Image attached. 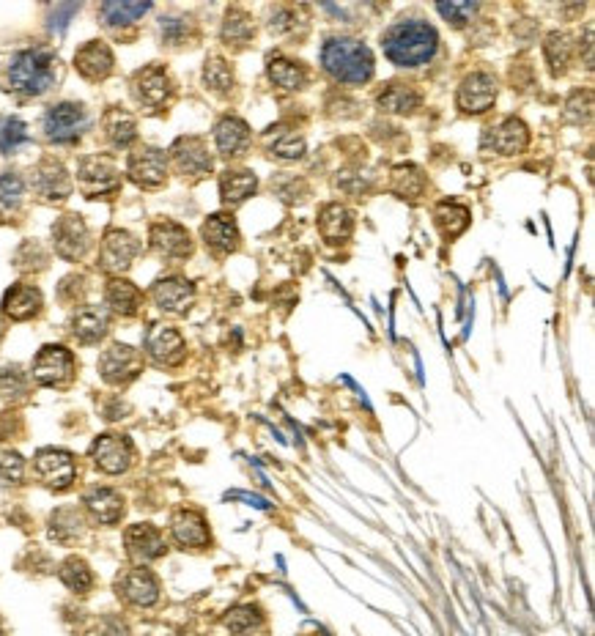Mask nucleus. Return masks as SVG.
<instances>
[{"label": "nucleus", "instance_id": "29", "mask_svg": "<svg viewBox=\"0 0 595 636\" xmlns=\"http://www.w3.org/2000/svg\"><path fill=\"white\" fill-rule=\"evenodd\" d=\"M3 313L11 318V321H28V318L39 316L42 310V291L36 286H25V283H17L6 291L3 297Z\"/></svg>", "mask_w": 595, "mask_h": 636}, {"label": "nucleus", "instance_id": "40", "mask_svg": "<svg viewBox=\"0 0 595 636\" xmlns=\"http://www.w3.org/2000/svg\"><path fill=\"white\" fill-rule=\"evenodd\" d=\"M543 55H546L554 75H563L568 64H571V58H574V39L565 31L549 33L543 39Z\"/></svg>", "mask_w": 595, "mask_h": 636}, {"label": "nucleus", "instance_id": "31", "mask_svg": "<svg viewBox=\"0 0 595 636\" xmlns=\"http://www.w3.org/2000/svg\"><path fill=\"white\" fill-rule=\"evenodd\" d=\"M390 192L398 195V198H404V201H420L428 192V176L412 162L395 165L390 170Z\"/></svg>", "mask_w": 595, "mask_h": 636}, {"label": "nucleus", "instance_id": "41", "mask_svg": "<svg viewBox=\"0 0 595 636\" xmlns=\"http://www.w3.org/2000/svg\"><path fill=\"white\" fill-rule=\"evenodd\" d=\"M225 628L236 636H253L264 628V612L253 604L234 606L228 615H225Z\"/></svg>", "mask_w": 595, "mask_h": 636}, {"label": "nucleus", "instance_id": "43", "mask_svg": "<svg viewBox=\"0 0 595 636\" xmlns=\"http://www.w3.org/2000/svg\"><path fill=\"white\" fill-rule=\"evenodd\" d=\"M58 576H61V582H64L66 587L77 595H85L91 587H94V573H91V568H88V562L80 560V557H69V560L61 562V571H58Z\"/></svg>", "mask_w": 595, "mask_h": 636}, {"label": "nucleus", "instance_id": "46", "mask_svg": "<svg viewBox=\"0 0 595 636\" xmlns=\"http://www.w3.org/2000/svg\"><path fill=\"white\" fill-rule=\"evenodd\" d=\"M269 151H272V157L294 162V159L305 157V138L297 135V132H283V129H277L275 138L269 140Z\"/></svg>", "mask_w": 595, "mask_h": 636}, {"label": "nucleus", "instance_id": "28", "mask_svg": "<svg viewBox=\"0 0 595 636\" xmlns=\"http://www.w3.org/2000/svg\"><path fill=\"white\" fill-rule=\"evenodd\" d=\"M75 66L85 80L99 83V80H105L113 72L116 58H113V53H110V47L105 42H88L77 50Z\"/></svg>", "mask_w": 595, "mask_h": 636}, {"label": "nucleus", "instance_id": "32", "mask_svg": "<svg viewBox=\"0 0 595 636\" xmlns=\"http://www.w3.org/2000/svg\"><path fill=\"white\" fill-rule=\"evenodd\" d=\"M319 231L330 244H343L354 234V214L343 203H327L319 214Z\"/></svg>", "mask_w": 595, "mask_h": 636}, {"label": "nucleus", "instance_id": "2", "mask_svg": "<svg viewBox=\"0 0 595 636\" xmlns=\"http://www.w3.org/2000/svg\"><path fill=\"white\" fill-rule=\"evenodd\" d=\"M3 80L11 94L42 96L58 80V58L44 47L22 50V53L11 55Z\"/></svg>", "mask_w": 595, "mask_h": 636}, {"label": "nucleus", "instance_id": "26", "mask_svg": "<svg viewBox=\"0 0 595 636\" xmlns=\"http://www.w3.org/2000/svg\"><path fill=\"white\" fill-rule=\"evenodd\" d=\"M83 505L96 524H118L121 516H124V497L118 494L116 488H88L83 494Z\"/></svg>", "mask_w": 595, "mask_h": 636}, {"label": "nucleus", "instance_id": "35", "mask_svg": "<svg viewBox=\"0 0 595 636\" xmlns=\"http://www.w3.org/2000/svg\"><path fill=\"white\" fill-rule=\"evenodd\" d=\"M258 190V179L253 170H225L220 176V198L225 206H239Z\"/></svg>", "mask_w": 595, "mask_h": 636}, {"label": "nucleus", "instance_id": "9", "mask_svg": "<svg viewBox=\"0 0 595 636\" xmlns=\"http://www.w3.org/2000/svg\"><path fill=\"white\" fill-rule=\"evenodd\" d=\"M527 146H530V129L521 118L500 121L483 135V143H480L483 154H500V157H516Z\"/></svg>", "mask_w": 595, "mask_h": 636}, {"label": "nucleus", "instance_id": "44", "mask_svg": "<svg viewBox=\"0 0 595 636\" xmlns=\"http://www.w3.org/2000/svg\"><path fill=\"white\" fill-rule=\"evenodd\" d=\"M85 532V521L80 516V510L75 508H61L55 510L53 519H50V535L55 541H75Z\"/></svg>", "mask_w": 595, "mask_h": 636}, {"label": "nucleus", "instance_id": "49", "mask_svg": "<svg viewBox=\"0 0 595 636\" xmlns=\"http://www.w3.org/2000/svg\"><path fill=\"white\" fill-rule=\"evenodd\" d=\"M22 477H25V461H22V456L11 453V450H0V480L17 486V483H22Z\"/></svg>", "mask_w": 595, "mask_h": 636}, {"label": "nucleus", "instance_id": "4", "mask_svg": "<svg viewBox=\"0 0 595 636\" xmlns=\"http://www.w3.org/2000/svg\"><path fill=\"white\" fill-rule=\"evenodd\" d=\"M91 127V118L83 105L77 102H61L44 113V135L53 143H75Z\"/></svg>", "mask_w": 595, "mask_h": 636}, {"label": "nucleus", "instance_id": "27", "mask_svg": "<svg viewBox=\"0 0 595 636\" xmlns=\"http://www.w3.org/2000/svg\"><path fill=\"white\" fill-rule=\"evenodd\" d=\"M250 127H247L242 118L236 116H223L217 124H214V146L220 151V157H239L245 154L247 146H250Z\"/></svg>", "mask_w": 595, "mask_h": 636}, {"label": "nucleus", "instance_id": "21", "mask_svg": "<svg viewBox=\"0 0 595 636\" xmlns=\"http://www.w3.org/2000/svg\"><path fill=\"white\" fill-rule=\"evenodd\" d=\"M170 532H173V541L184 549H206L212 543L209 524L198 510H176L173 519H170Z\"/></svg>", "mask_w": 595, "mask_h": 636}, {"label": "nucleus", "instance_id": "16", "mask_svg": "<svg viewBox=\"0 0 595 636\" xmlns=\"http://www.w3.org/2000/svg\"><path fill=\"white\" fill-rule=\"evenodd\" d=\"M53 247L55 253L66 258V261H80L88 247H91V234L88 225L83 223L80 214H64L58 223L53 225Z\"/></svg>", "mask_w": 595, "mask_h": 636}, {"label": "nucleus", "instance_id": "22", "mask_svg": "<svg viewBox=\"0 0 595 636\" xmlns=\"http://www.w3.org/2000/svg\"><path fill=\"white\" fill-rule=\"evenodd\" d=\"M151 299L165 313H187L195 302V288L184 277H162L151 286Z\"/></svg>", "mask_w": 595, "mask_h": 636}, {"label": "nucleus", "instance_id": "13", "mask_svg": "<svg viewBox=\"0 0 595 636\" xmlns=\"http://www.w3.org/2000/svg\"><path fill=\"white\" fill-rule=\"evenodd\" d=\"M494 102H497V80L489 72H472L458 85L456 105L458 110H464L469 116L486 113Z\"/></svg>", "mask_w": 595, "mask_h": 636}, {"label": "nucleus", "instance_id": "17", "mask_svg": "<svg viewBox=\"0 0 595 636\" xmlns=\"http://www.w3.org/2000/svg\"><path fill=\"white\" fill-rule=\"evenodd\" d=\"M170 94H173V83L160 64L146 66L132 77V96L138 99V105L149 107V110H160L170 99Z\"/></svg>", "mask_w": 595, "mask_h": 636}, {"label": "nucleus", "instance_id": "1", "mask_svg": "<svg viewBox=\"0 0 595 636\" xmlns=\"http://www.w3.org/2000/svg\"><path fill=\"white\" fill-rule=\"evenodd\" d=\"M384 55L401 69H417L434 61L439 33L425 20H401L382 33Z\"/></svg>", "mask_w": 595, "mask_h": 636}, {"label": "nucleus", "instance_id": "5", "mask_svg": "<svg viewBox=\"0 0 595 636\" xmlns=\"http://www.w3.org/2000/svg\"><path fill=\"white\" fill-rule=\"evenodd\" d=\"M77 181H80L83 195H88V198H107V195H113L121 187L116 162L105 157V154L85 157L80 162V170H77Z\"/></svg>", "mask_w": 595, "mask_h": 636}, {"label": "nucleus", "instance_id": "10", "mask_svg": "<svg viewBox=\"0 0 595 636\" xmlns=\"http://www.w3.org/2000/svg\"><path fill=\"white\" fill-rule=\"evenodd\" d=\"M91 461L105 475H124L135 461V450L129 445L127 436L102 434L91 445Z\"/></svg>", "mask_w": 595, "mask_h": 636}, {"label": "nucleus", "instance_id": "51", "mask_svg": "<svg viewBox=\"0 0 595 636\" xmlns=\"http://www.w3.org/2000/svg\"><path fill=\"white\" fill-rule=\"evenodd\" d=\"M3 335H6V324H3V318H0V340H3Z\"/></svg>", "mask_w": 595, "mask_h": 636}, {"label": "nucleus", "instance_id": "24", "mask_svg": "<svg viewBox=\"0 0 595 636\" xmlns=\"http://www.w3.org/2000/svg\"><path fill=\"white\" fill-rule=\"evenodd\" d=\"M203 244L212 250L214 255H231L239 247V228L231 214H212L201 228Z\"/></svg>", "mask_w": 595, "mask_h": 636}, {"label": "nucleus", "instance_id": "36", "mask_svg": "<svg viewBox=\"0 0 595 636\" xmlns=\"http://www.w3.org/2000/svg\"><path fill=\"white\" fill-rule=\"evenodd\" d=\"M266 75H269V80H272L277 88H283V91H302V88L308 85V72H305V66L297 64V61H288L283 55L269 58Z\"/></svg>", "mask_w": 595, "mask_h": 636}, {"label": "nucleus", "instance_id": "11", "mask_svg": "<svg viewBox=\"0 0 595 636\" xmlns=\"http://www.w3.org/2000/svg\"><path fill=\"white\" fill-rule=\"evenodd\" d=\"M170 162L184 179H203L214 168V159L209 146L201 138H179L170 146Z\"/></svg>", "mask_w": 595, "mask_h": 636}, {"label": "nucleus", "instance_id": "47", "mask_svg": "<svg viewBox=\"0 0 595 636\" xmlns=\"http://www.w3.org/2000/svg\"><path fill=\"white\" fill-rule=\"evenodd\" d=\"M22 195H25V181L17 173H0V214L20 209Z\"/></svg>", "mask_w": 595, "mask_h": 636}, {"label": "nucleus", "instance_id": "50", "mask_svg": "<svg viewBox=\"0 0 595 636\" xmlns=\"http://www.w3.org/2000/svg\"><path fill=\"white\" fill-rule=\"evenodd\" d=\"M475 9H478L475 3H439V6H436V11H439L447 22H453L456 28H464V25L475 17Z\"/></svg>", "mask_w": 595, "mask_h": 636}, {"label": "nucleus", "instance_id": "38", "mask_svg": "<svg viewBox=\"0 0 595 636\" xmlns=\"http://www.w3.org/2000/svg\"><path fill=\"white\" fill-rule=\"evenodd\" d=\"M223 42L234 50H242L255 39V22L245 9H231L223 20Z\"/></svg>", "mask_w": 595, "mask_h": 636}, {"label": "nucleus", "instance_id": "33", "mask_svg": "<svg viewBox=\"0 0 595 636\" xmlns=\"http://www.w3.org/2000/svg\"><path fill=\"white\" fill-rule=\"evenodd\" d=\"M105 299L107 308L118 316H138L140 308H143V294L138 291V286H132L129 280H121V277L107 280Z\"/></svg>", "mask_w": 595, "mask_h": 636}, {"label": "nucleus", "instance_id": "15", "mask_svg": "<svg viewBox=\"0 0 595 636\" xmlns=\"http://www.w3.org/2000/svg\"><path fill=\"white\" fill-rule=\"evenodd\" d=\"M31 187L42 201H50V203L66 201V198L72 195V179H69V170H66L64 165L53 157L42 159V162L33 168Z\"/></svg>", "mask_w": 595, "mask_h": 636}, {"label": "nucleus", "instance_id": "6", "mask_svg": "<svg viewBox=\"0 0 595 636\" xmlns=\"http://www.w3.org/2000/svg\"><path fill=\"white\" fill-rule=\"evenodd\" d=\"M31 376L42 387H66L75 379V357L64 346H44L33 360Z\"/></svg>", "mask_w": 595, "mask_h": 636}, {"label": "nucleus", "instance_id": "42", "mask_svg": "<svg viewBox=\"0 0 595 636\" xmlns=\"http://www.w3.org/2000/svg\"><path fill=\"white\" fill-rule=\"evenodd\" d=\"M234 83L236 80L231 64L220 55H209L206 66H203V85L214 94H228V91H234Z\"/></svg>", "mask_w": 595, "mask_h": 636}, {"label": "nucleus", "instance_id": "14", "mask_svg": "<svg viewBox=\"0 0 595 636\" xmlns=\"http://www.w3.org/2000/svg\"><path fill=\"white\" fill-rule=\"evenodd\" d=\"M127 173L129 179L143 190H157L168 181V157H165V151L154 149V146H143V149L132 151Z\"/></svg>", "mask_w": 595, "mask_h": 636}, {"label": "nucleus", "instance_id": "45", "mask_svg": "<svg viewBox=\"0 0 595 636\" xmlns=\"http://www.w3.org/2000/svg\"><path fill=\"white\" fill-rule=\"evenodd\" d=\"M31 395V382L22 368L17 365H9V368H0V398L9 403H20Z\"/></svg>", "mask_w": 595, "mask_h": 636}, {"label": "nucleus", "instance_id": "19", "mask_svg": "<svg viewBox=\"0 0 595 636\" xmlns=\"http://www.w3.org/2000/svg\"><path fill=\"white\" fill-rule=\"evenodd\" d=\"M184 338L179 335V329L168 327V324H154L146 335V354L157 365L173 368L184 360Z\"/></svg>", "mask_w": 595, "mask_h": 636}, {"label": "nucleus", "instance_id": "34", "mask_svg": "<svg viewBox=\"0 0 595 636\" xmlns=\"http://www.w3.org/2000/svg\"><path fill=\"white\" fill-rule=\"evenodd\" d=\"M102 129H105V138L116 149H127L138 138V121L124 107H110L105 113V121H102Z\"/></svg>", "mask_w": 595, "mask_h": 636}, {"label": "nucleus", "instance_id": "48", "mask_svg": "<svg viewBox=\"0 0 595 636\" xmlns=\"http://www.w3.org/2000/svg\"><path fill=\"white\" fill-rule=\"evenodd\" d=\"M22 143H28V127L20 118H0V151L14 154Z\"/></svg>", "mask_w": 595, "mask_h": 636}, {"label": "nucleus", "instance_id": "7", "mask_svg": "<svg viewBox=\"0 0 595 636\" xmlns=\"http://www.w3.org/2000/svg\"><path fill=\"white\" fill-rule=\"evenodd\" d=\"M140 371H143V357H140V351H135L127 343H113L99 357V373L113 387H124V384L135 382Z\"/></svg>", "mask_w": 595, "mask_h": 636}, {"label": "nucleus", "instance_id": "37", "mask_svg": "<svg viewBox=\"0 0 595 636\" xmlns=\"http://www.w3.org/2000/svg\"><path fill=\"white\" fill-rule=\"evenodd\" d=\"M469 220H472V214H469L467 206H461L456 201H439L434 209V223L436 228L442 231L445 239H456L467 231Z\"/></svg>", "mask_w": 595, "mask_h": 636}, {"label": "nucleus", "instance_id": "39", "mask_svg": "<svg viewBox=\"0 0 595 636\" xmlns=\"http://www.w3.org/2000/svg\"><path fill=\"white\" fill-rule=\"evenodd\" d=\"M146 11H151V3H124V0H107L99 9V17L107 28H124L138 22Z\"/></svg>", "mask_w": 595, "mask_h": 636}, {"label": "nucleus", "instance_id": "12", "mask_svg": "<svg viewBox=\"0 0 595 636\" xmlns=\"http://www.w3.org/2000/svg\"><path fill=\"white\" fill-rule=\"evenodd\" d=\"M116 593L118 598H124L127 604L149 609V606H154L160 601V582H157V576H154L149 568L135 565V568H129V571H124L118 576Z\"/></svg>", "mask_w": 595, "mask_h": 636}, {"label": "nucleus", "instance_id": "23", "mask_svg": "<svg viewBox=\"0 0 595 636\" xmlns=\"http://www.w3.org/2000/svg\"><path fill=\"white\" fill-rule=\"evenodd\" d=\"M124 546L127 554L135 562H151L160 560L162 554L168 552V543L162 538V532L151 524H135L124 532Z\"/></svg>", "mask_w": 595, "mask_h": 636}, {"label": "nucleus", "instance_id": "25", "mask_svg": "<svg viewBox=\"0 0 595 636\" xmlns=\"http://www.w3.org/2000/svg\"><path fill=\"white\" fill-rule=\"evenodd\" d=\"M376 102L382 107L384 113H395V116H412L415 110H420L423 105V94L417 91L415 83H406V80H393L387 83L376 96Z\"/></svg>", "mask_w": 595, "mask_h": 636}, {"label": "nucleus", "instance_id": "20", "mask_svg": "<svg viewBox=\"0 0 595 636\" xmlns=\"http://www.w3.org/2000/svg\"><path fill=\"white\" fill-rule=\"evenodd\" d=\"M149 242L154 247V253H160L162 258H187L192 255V239L187 228H181L179 223H170V220H160V223L151 225Z\"/></svg>", "mask_w": 595, "mask_h": 636}, {"label": "nucleus", "instance_id": "8", "mask_svg": "<svg viewBox=\"0 0 595 636\" xmlns=\"http://www.w3.org/2000/svg\"><path fill=\"white\" fill-rule=\"evenodd\" d=\"M33 472L42 480L47 488H55V491H64L75 483L77 477V461L72 453L66 450H39L36 458H33Z\"/></svg>", "mask_w": 595, "mask_h": 636}, {"label": "nucleus", "instance_id": "30", "mask_svg": "<svg viewBox=\"0 0 595 636\" xmlns=\"http://www.w3.org/2000/svg\"><path fill=\"white\" fill-rule=\"evenodd\" d=\"M69 327H72V335H75L80 343L91 346V343H99V340L107 335V329H110V316H107V310L85 305V308L75 310Z\"/></svg>", "mask_w": 595, "mask_h": 636}, {"label": "nucleus", "instance_id": "18", "mask_svg": "<svg viewBox=\"0 0 595 636\" xmlns=\"http://www.w3.org/2000/svg\"><path fill=\"white\" fill-rule=\"evenodd\" d=\"M140 255V242L129 231L121 228H110L102 239V250H99V264L107 272H127L132 261Z\"/></svg>", "mask_w": 595, "mask_h": 636}, {"label": "nucleus", "instance_id": "3", "mask_svg": "<svg viewBox=\"0 0 595 636\" xmlns=\"http://www.w3.org/2000/svg\"><path fill=\"white\" fill-rule=\"evenodd\" d=\"M324 72L346 85H362L373 77V53L351 36H332L321 47Z\"/></svg>", "mask_w": 595, "mask_h": 636}]
</instances>
